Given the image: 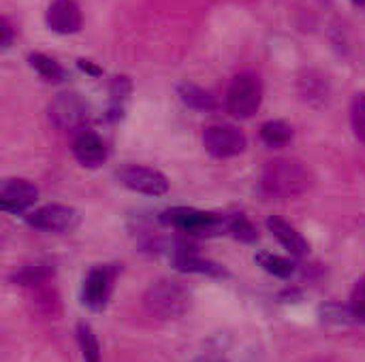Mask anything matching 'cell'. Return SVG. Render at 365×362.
I'll list each match as a JSON object with an SVG mask.
<instances>
[{"mask_svg": "<svg viewBox=\"0 0 365 362\" xmlns=\"http://www.w3.org/2000/svg\"><path fill=\"white\" fill-rule=\"evenodd\" d=\"M38 198V190L34 183L26 179H6L0 186V207L11 213L28 211Z\"/></svg>", "mask_w": 365, "mask_h": 362, "instance_id": "9", "label": "cell"}, {"mask_svg": "<svg viewBox=\"0 0 365 362\" xmlns=\"http://www.w3.org/2000/svg\"><path fill=\"white\" fill-rule=\"evenodd\" d=\"M77 341H79V348H81V354H83V361L86 362H101V344L94 335V331L88 326V324H79L77 326Z\"/></svg>", "mask_w": 365, "mask_h": 362, "instance_id": "20", "label": "cell"}, {"mask_svg": "<svg viewBox=\"0 0 365 362\" xmlns=\"http://www.w3.org/2000/svg\"><path fill=\"white\" fill-rule=\"evenodd\" d=\"M88 117V105L77 92H62L49 105V119L60 130H77Z\"/></svg>", "mask_w": 365, "mask_h": 362, "instance_id": "7", "label": "cell"}, {"mask_svg": "<svg viewBox=\"0 0 365 362\" xmlns=\"http://www.w3.org/2000/svg\"><path fill=\"white\" fill-rule=\"evenodd\" d=\"M173 265L178 271H184V273H203V275H225L222 267L210 262V260H203L199 254H195L192 250H186V247H180L175 254H173Z\"/></svg>", "mask_w": 365, "mask_h": 362, "instance_id": "14", "label": "cell"}, {"mask_svg": "<svg viewBox=\"0 0 365 362\" xmlns=\"http://www.w3.org/2000/svg\"><path fill=\"white\" fill-rule=\"evenodd\" d=\"M143 305L150 316L158 320L182 318L192 305V292L175 280H160L152 284L143 297Z\"/></svg>", "mask_w": 365, "mask_h": 362, "instance_id": "2", "label": "cell"}, {"mask_svg": "<svg viewBox=\"0 0 365 362\" xmlns=\"http://www.w3.org/2000/svg\"><path fill=\"white\" fill-rule=\"evenodd\" d=\"M263 102V85L255 73H242L233 79L227 92L225 107L237 119L252 117Z\"/></svg>", "mask_w": 365, "mask_h": 362, "instance_id": "3", "label": "cell"}, {"mask_svg": "<svg viewBox=\"0 0 365 362\" xmlns=\"http://www.w3.org/2000/svg\"><path fill=\"white\" fill-rule=\"evenodd\" d=\"M321 316L325 322H331V324H349V322H355L353 318V312L351 307H340V305H325L321 307Z\"/></svg>", "mask_w": 365, "mask_h": 362, "instance_id": "24", "label": "cell"}, {"mask_svg": "<svg viewBox=\"0 0 365 362\" xmlns=\"http://www.w3.org/2000/svg\"><path fill=\"white\" fill-rule=\"evenodd\" d=\"M79 66L83 68V70H88V73H92V75H98L101 70L96 68V66H92L90 62H86V60H79Z\"/></svg>", "mask_w": 365, "mask_h": 362, "instance_id": "28", "label": "cell"}, {"mask_svg": "<svg viewBox=\"0 0 365 362\" xmlns=\"http://www.w3.org/2000/svg\"><path fill=\"white\" fill-rule=\"evenodd\" d=\"M111 286H113V273L107 267H96L92 269L86 280H83V290H81V299L83 305L90 307L92 312H101L111 294Z\"/></svg>", "mask_w": 365, "mask_h": 362, "instance_id": "10", "label": "cell"}, {"mask_svg": "<svg viewBox=\"0 0 365 362\" xmlns=\"http://www.w3.org/2000/svg\"><path fill=\"white\" fill-rule=\"evenodd\" d=\"M28 62H30V66H32L43 79H47V81H62V79H64L62 66H60L56 60L47 58L45 53H30V55H28Z\"/></svg>", "mask_w": 365, "mask_h": 362, "instance_id": "19", "label": "cell"}, {"mask_svg": "<svg viewBox=\"0 0 365 362\" xmlns=\"http://www.w3.org/2000/svg\"><path fill=\"white\" fill-rule=\"evenodd\" d=\"M255 260H257L259 267H263L267 273H272V275H276V277H282V280L291 277L293 271H295V265H293L289 258H282V256H276V254L261 252V254H257Z\"/></svg>", "mask_w": 365, "mask_h": 362, "instance_id": "18", "label": "cell"}, {"mask_svg": "<svg viewBox=\"0 0 365 362\" xmlns=\"http://www.w3.org/2000/svg\"><path fill=\"white\" fill-rule=\"evenodd\" d=\"M299 90H302V96L310 102H317V100L323 102L327 98V81L312 70H308L299 79Z\"/></svg>", "mask_w": 365, "mask_h": 362, "instance_id": "17", "label": "cell"}, {"mask_svg": "<svg viewBox=\"0 0 365 362\" xmlns=\"http://www.w3.org/2000/svg\"><path fill=\"white\" fill-rule=\"evenodd\" d=\"M109 92H111L113 107H118L130 94V81H128V77H115L111 81V85H109Z\"/></svg>", "mask_w": 365, "mask_h": 362, "instance_id": "26", "label": "cell"}, {"mask_svg": "<svg viewBox=\"0 0 365 362\" xmlns=\"http://www.w3.org/2000/svg\"><path fill=\"white\" fill-rule=\"evenodd\" d=\"M351 124H353V132L355 137L365 143V94H355L353 102H351Z\"/></svg>", "mask_w": 365, "mask_h": 362, "instance_id": "22", "label": "cell"}, {"mask_svg": "<svg viewBox=\"0 0 365 362\" xmlns=\"http://www.w3.org/2000/svg\"><path fill=\"white\" fill-rule=\"evenodd\" d=\"M355 4H359V6H364L365 0H355Z\"/></svg>", "mask_w": 365, "mask_h": 362, "instance_id": "29", "label": "cell"}, {"mask_svg": "<svg viewBox=\"0 0 365 362\" xmlns=\"http://www.w3.org/2000/svg\"><path fill=\"white\" fill-rule=\"evenodd\" d=\"M207 362H222V361H207Z\"/></svg>", "mask_w": 365, "mask_h": 362, "instance_id": "30", "label": "cell"}, {"mask_svg": "<svg viewBox=\"0 0 365 362\" xmlns=\"http://www.w3.org/2000/svg\"><path fill=\"white\" fill-rule=\"evenodd\" d=\"M26 220L32 228L43 233H68L77 226L79 215L73 207L66 205H45L32 211Z\"/></svg>", "mask_w": 365, "mask_h": 362, "instance_id": "8", "label": "cell"}, {"mask_svg": "<svg viewBox=\"0 0 365 362\" xmlns=\"http://www.w3.org/2000/svg\"><path fill=\"white\" fill-rule=\"evenodd\" d=\"M118 179L128 190L145 194V196H163L169 190V181L160 171L141 166V164H128V166L120 169Z\"/></svg>", "mask_w": 365, "mask_h": 362, "instance_id": "6", "label": "cell"}, {"mask_svg": "<svg viewBox=\"0 0 365 362\" xmlns=\"http://www.w3.org/2000/svg\"><path fill=\"white\" fill-rule=\"evenodd\" d=\"M180 98L184 105L197 111H214L218 107V100L212 92L195 85V83H182L180 85Z\"/></svg>", "mask_w": 365, "mask_h": 362, "instance_id": "15", "label": "cell"}, {"mask_svg": "<svg viewBox=\"0 0 365 362\" xmlns=\"http://www.w3.org/2000/svg\"><path fill=\"white\" fill-rule=\"evenodd\" d=\"M314 177L312 171L295 158L269 160L261 173V186L269 196L295 198L310 190Z\"/></svg>", "mask_w": 365, "mask_h": 362, "instance_id": "1", "label": "cell"}, {"mask_svg": "<svg viewBox=\"0 0 365 362\" xmlns=\"http://www.w3.org/2000/svg\"><path fill=\"white\" fill-rule=\"evenodd\" d=\"M0 32H2L0 45H2V47H9V45H11V41H13V28H11V23H9V19H6V17H2V19H0Z\"/></svg>", "mask_w": 365, "mask_h": 362, "instance_id": "27", "label": "cell"}, {"mask_svg": "<svg viewBox=\"0 0 365 362\" xmlns=\"http://www.w3.org/2000/svg\"><path fill=\"white\" fill-rule=\"evenodd\" d=\"M49 275H51V271L45 269L43 265H30V267H24L19 273H15V282L21 286H36V284L45 282Z\"/></svg>", "mask_w": 365, "mask_h": 362, "instance_id": "23", "label": "cell"}, {"mask_svg": "<svg viewBox=\"0 0 365 362\" xmlns=\"http://www.w3.org/2000/svg\"><path fill=\"white\" fill-rule=\"evenodd\" d=\"M261 139L269 147H284L293 139V128L287 122H280V119L265 122L261 126Z\"/></svg>", "mask_w": 365, "mask_h": 362, "instance_id": "16", "label": "cell"}, {"mask_svg": "<svg viewBox=\"0 0 365 362\" xmlns=\"http://www.w3.org/2000/svg\"><path fill=\"white\" fill-rule=\"evenodd\" d=\"M73 156L81 166L96 169L107 160V145L98 134L83 130L73 141Z\"/></svg>", "mask_w": 365, "mask_h": 362, "instance_id": "12", "label": "cell"}, {"mask_svg": "<svg viewBox=\"0 0 365 362\" xmlns=\"http://www.w3.org/2000/svg\"><path fill=\"white\" fill-rule=\"evenodd\" d=\"M203 145L216 158H233L246 149V137L231 124H212L203 130Z\"/></svg>", "mask_w": 365, "mask_h": 362, "instance_id": "5", "label": "cell"}, {"mask_svg": "<svg viewBox=\"0 0 365 362\" xmlns=\"http://www.w3.org/2000/svg\"><path fill=\"white\" fill-rule=\"evenodd\" d=\"M227 230L237 239V241H242V243H252V241H257V228L252 226V222L246 218V215H242V213H235V215H231V218H227Z\"/></svg>", "mask_w": 365, "mask_h": 362, "instance_id": "21", "label": "cell"}, {"mask_svg": "<svg viewBox=\"0 0 365 362\" xmlns=\"http://www.w3.org/2000/svg\"><path fill=\"white\" fill-rule=\"evenodd\" d=\"M163 222L188 235H201V237H212V235H218L222 228H227V220H222L220 215L188 209V207H175V209L165 211Z\"/></svg>", "mask_w": 365, "mask_h": 362, "instance_id": "4", "label": "cell"}, {"mask_svg": "<svg viewBox=\"0 0 365 362\" xmlns=\"http://www.w3.org/2000/svg\"><path fill=\"white\" fill-rule=\"evenodd\" d=\"M267 228H269V233L282 243V247L289 250L293 256H306V254H308V250H310L308 241H306L291 224H287L284 220H280V218H269V220H267Z\"/></svg>", "mask_w": 365, "mask_h": 362, "instance_id": "13", "label": "cell"}, {"mask_svg": "<svg viewBox=\"0 0 365 362\" xmlns=\"http://www.w3.org/2000/svg\"><path fill=\"white\" fill-rule=\"evenodd\" d=\"M351 312L355 322H365V275L355 284L351 294Z\"/></svg>", "mask_w": 365, "mask_h": 362, "instance_id": "25", "label": "cell"}, {"mask_svg": "<svg viewBox=\"0 0 365 362\" xmlns=\"http://www.w3.org/2000/svg\"><path fill=\"white\" fill-rule=\"evenodd\" d=\"M45 19L47 26L58 34H75L81 28V11L73 0H53Z\"/></svg>", "mask_w": 365, "mask_h": 362, "instance_id": "11", "label": "cell"}]
</instances>
